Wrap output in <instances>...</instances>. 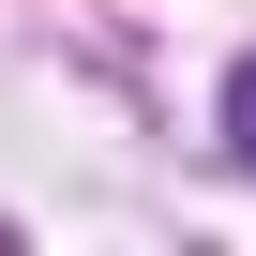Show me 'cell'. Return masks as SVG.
<instances>
[{
  "instance_id": "cell-1",
  "label": "cell",
  "mask_w": 256,
  "mask_h": 256,
  "mask_svg": "<svg viewBox=\"0 0 256 256\" xmlns=\"http://www.w3.org/2000/svg\"><path fill=\"white\" fill-rule=\"evenodd\" d=\"M226 151H241V166H256V60H241V76H226Z\"/></svg>"
}]
</instances>
